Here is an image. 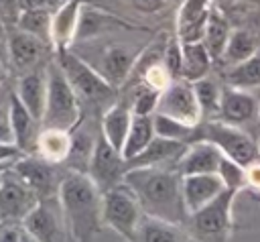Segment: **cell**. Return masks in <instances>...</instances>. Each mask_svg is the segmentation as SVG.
Returning <instances> with one entry per match:
<instances>
[{"instance_id": "1", "label": "cell", "mask_w": 260, "mask_h": 242, "mask_svg": "<svg viewBox=\"0 0 260 242\" xmlns=\"http://www.w3.org/2000/svg\"><path fill=\"white\" fill-rule=\"evenodd\" d=\"M122 181L134 191L142 211L173 224H185L187 214L181 197V175L167 167L126 169Z\"/></svg>"}, {"instance_id": "2", "label": "cell", "mask_w": 260, "mask_h": 242, "mask_svg": "<svg viewBox=\"0 0 260 242\" xmlns=\"http://www.w3.org/2000/svg\"><path fill=\"white\" fill-rule=\"evenodd\" d=\"M57 205L61 209L69 242H91L102 226V191L79 171H69L57 189Z\"/></svg>"}, {"instance_id": "3", "label": "cell", "mask_w": 260, "mask_h": 242, "mask_svg": "<svg viewBox=\"0 0 260 242\" xmlns=\"http://www.w3.org/2000/svg\"><path fill=\"white\" fill-rule=\"evenodd\" d=\"M47 96L41 118V128H57L71 132L79 124L81 104L69 85L59 63H49L47 71Z\"/></svg>"}, {"instance_id": "4", "label": "cell", "mask_w": 260, "mask_h": 242, "mask_svg": "<svg viewBox=\"0 0 260 242\" xmlns=\"http://www.w3.org/2000/svg\"><path fill=\"white\" fill-rule=\"evenodd\" d=\"M236 191L223 189L205 205L187 216L185 226L197 242H225L232 228V203Z\"/></svg>"}, {"instance_id": "5", "label": "cell", "mask_w": 260, "mask_h": 242, "mask_svg": "<svg viewBox=\"0 0 260 242\" xmlns=\"http://www.w3.org/2000/svg\"><path fill=\"white\" fill-rule=\"evenodd\" d=\"M57 63H59L61 71L65 73L69 85L73 87L77 100H83L89 104H102V102L114 98L116 87L100 71H95L87 61H83L77 53L63 47V49H59Z\"/></svg>"}, {"instance_id": "6", "label": "cell", "mask_w": 260, "mask_h": 242, "mask_svg": "<svg viewBox=\"0 0 260 242\" xmlns=\"http://www.w3.org/2000/svg\"><path fill=\"white\" fill-rule=\"evenodd\" d=\"M142 214L144 211L134 191L124 181L102 193V226L112 228L124 240L136 242V230Z\"/></svg>"}, {"instance_id": "7", "label": "cell", "mask_w": 260, "mask_h": 242, "mask_svg": "<svg viewBox=\"0 0 260 242\" xmlns=\"http://www.w3.org/2000/svg\"><path fill=\"white\" fill-rule=\"evenodd\" d=\"M199 138L213 142L223 157L232 159L244 169H250L260 163V148L256 140L246 134L240 126H232L221 120H207L203 124L199 122Z\"/></svg>"}, {"instance_id": "8", "label": "cell", "mask_w": 260, "mask_h": 242, "mask_svg": "<svg viewBox=\"0 0 260 242\" xmlns=\"http://www.w3.org/2000/svg\"><path fill=\"white\" fill-rule=\"evenodd\" d=\"M39 195L16 175L10 167L0 177V222L16 224L22 222L32 207L39 203Z\"/></svg>"}, {"instance_id": "9", "label": "cell", "mask_w": 260, "mask_h": 242, "mask_svg": "<svg viewBox=\"0 0 260 242\" xmlns=\"http://www.w3.org/2000/svg\"><path fill=\"white\" fill-rule=\"evenodd\" d=\"M154 112L171 116L191 126H197L201 122V110H199L193 85L191 81H185V79H171L160 89Z\"/></svg>"}, {"instance_id": "10", "label": "cell", "mask_w": 260, "mask_h": 242, "mask_svg": "<svg viewBox=\"0 0 260 242\" xmlns=\"http://www.w3.org/2000/svg\"><path fill=\"white\" fill-rule=\"evenodd\" d=\"M85 175L95 183V187L104 193L110 187L122 183V175H124V159L122 153L116 150L104 136L102 132L95 138L93 144V153L87 165Z\"/></svg>"}, {"instance_id": "11", "label": "cell", "mask_w": 260, "mask_h": 242, "mask_svg": "<svg viewBox=\"0 0 260 242\" xmlns=\"http://www.w3.org/2000/svg\"><path fill=\"white\" fill-rule=\"evenodd\" d=\"M55 163L45 161L43 157H28L22 155L12 163V169L16 171V175L39 195V199H53L57 197V189H59V181L53 169Z\"/></svg>"}, {"instance_id": "12", "label": "cell", "mask_w": 260, "mask_h": 242, "mask_svg": "<svg viewBox=\"0 0 260 242\" xmlns=\"http://www.w3.org/2000/svg\"><path fill=\"white\" fill-rule=\"evenodd\" d=\"M260 102L248 94V89H238L232 85H221L217 116L221 122L232 126H244L252 120H258Z\"/></svg>"}, {"instance_id": "13", "label": "cell", "mask_w": 260, "mask_h": 242, "mask_svg": "<svg viewBox=\"0 0 260 242\" xmlns=\"http://www.w3.org/2000/svg\"><path fill=\"white\" fill-rule=\"evenodd\" d=\"M22 230L37 242H69L63 216L59 218L55 214L49 199H43L32 207V211L22 220Z\"/></svg>"}, {"instance_id": "14", "label": "cell", "mask_w": 260, "mask_h": 242, "mask_svg": "<svg viewBox=\"0 0 260 242\" xmlns=\"http://www.w3.org/2000/svg\"><path fill=\"white\" fill-rule=\"evenodd\" d=\"M225 189L221 177L217 173H195V175H181V197L185 214H193L217 193Z\"/></svg>"}, {"instance_id": "15", "label": "cell", "mask_w": 260, "mask_h": 242, "mask_svg": "<svg viewBox=\"0 0 260 242\" xmlns=\"http://www.w3.org/2000/svg\"><path fill=\"white\" fill-rule=\"evenodd\" d=\"M219 161H221L219 148L213 142H209L205 138H199V140L187 144V148L183 150V155L175 163V169L179 171V175L217 173Z\"/></svg>"}, {"instance_id": "16", "label": "cell", "mask_w": 260, "mask_h": 242, "mask_svg": "<svg viewBox=\"0 0 260 242\" xmlns=\"http://www.w3.org/2000/svg\"><path fill=\"white\" fill-rule=\"evenodd\" d=\"M187 148L185 142L162 138V136H152V140L132 159L124 161V171L126 169H136V167H165L167 163H177L183 150Z\"/></svg>"}, {"instance_id": "17", "label": "cell", "mask_w": 260, "mask_h": 242, "mask_svg": "<svg viewBox=\"0 0 260 242\" xmlns=\"http://www.w3.org/2000/svg\"><path fill=\"white\" fill-rule=\"evenodd\" d=\"M6 49H8V61L18 69L28 71L43 57L47 43L14 26V31L6 39Z\"/></svg>"}, {"instance_id": "18", "label": "cell", "mask_w": 260, "mask_h": 242, "mask_svg": "<svg viewBox=\"0 0 260 242\" xmlns=\"http://www.w3.org/2000/svg\"><path fill=\"white\" fill-rule=\"evenodd\" d=\"M8 120H10V130H12V142L22 150L35 148L37 142V120L30 116V112L22 106V102L16 98L14 92L8 94ZM41 126V124H39Z\"/></svg>"}, {"instance_id": "19", "label": "cell", "mask_w": 260, "mask_h": 242, "mask_svg": "<svg viewBox=\"0 0 260 242\" xmlns=\"http://www.w3.org/2000/svg\"><path fill=\"white\" fill-rule=\"evenodd\" d=\"M211 0H185L179 18H177V35L181 43H191V41H201L209 10H211Z\"/></svg>"}, {"instance_id": "20", "label": "cell", "mask_w": 260, "mask_h": 242, "mask_svg": "<svg viewBox=\"0 0 260 242\" xmlns=\"http://www.w3.org/2000/svg\"><path fill=\"white\" fill-rule=\"evenodd\" d=\"M14 94L22 102V106L30 112V116L41 124L45 110V96H47V75L41 71H26L18 79Z\"/></svg>"}, {"instance_id": "21", "label": "cell", "mask_w": 260, "mask_h": 242, "mask_svg": "<svg viewBox=\"0 0 260 242\" xmlns=\"http://www.w3.org/2000/svg\"><path fill=\"white\" fill-rule=\"evenodd\" d=\"M79 12L81 0H67L55 10V14H51V45L63 49L67 43L73 41Z\"/></svg>"}, {"instance_id": "22", "label": "cell", "mask_w": 260, "mask_h": 242, "mask_svg": "<svg viewBox=\"0 0 260 242\" xmlns=\"http://www.w3.org/2000/svg\"><path fill=\"white\" fill-rule=\"evenodd\" d=\"M130 120H132V110L124 102L112 104L102 118V136L116 150H122V146H124V140H126V134L130 128Z\"/></svg>"}, {"instance_id": "23", "label": "cell", "mask_w": 260, "mask_h": 242, "mask_svg": "<svg viewBox=\"0 0 260 242\" xmlns=\"http://www.w3.org/2000/svg\"><path fill=\"white\" fill-rule=\"evenodd\" d=\"M211 63L213 59L201 41L181 43V79L193 83L205 77L211 69Z\"/></svg>"}, {"instance_id": "24", "label": "cell", "mask_w": 260, "mask_h": 242, "mask_svg": "<svg viewBox=\"0 0 260 242\" xmlns=\"http://www.w3.org/2000/svg\"><path fill=\"white\" fill-rule=\"evenodd\" d=\"M136 55L122 45H112L106 49L104 57H102V75L114 85L118 87L120 83H124L134 67Z\"/></svg>"}, {"instance_id": "25", "label": "cell", "mask_w": 260, "mask_h": 242, "mask_svg": "<svg viewBox=\"0 0 260 242\" xmlns=\"http://www.w3.org/2000/svg\"><path fill=\"white\" fill-rule=\"evenodd\" d=\"M136 242H187L179 224L142 214L136 230Z\"/></svg>"}, {"instance_id": "26", "label": "cell", "mask_w": 260, "mask_h": 242, "mask_svg": "<svg viewBox=\"0 0 260 242\" xmlns=\"http://www.w3.org/2000/svg\"><path fill=\"white\" fill-rule=\"evenodd\" d=\"M69 144H71V132L57 130V128H43L37 134L35 148L39 150V157L57 165L67 159Z\"/></svg>"}, {"instance_id": "27", "label": "cell", "mask_w": 260, "mask_h": 242, "mask_svg": "<svg viewBox=\"0 0 260 242\" xmlns=\"http://www.w3.org/2000/svg\"><path fill=\"white\" fill-rule=\"evenodd\" d=\"M230 33L232 31H230V24H228L225 16L215 6H211L207 22H205V28H203V35H201V43L205 45V49H207V53L211 55L213 61L221 59V53L225 49Z\"/></svg>"}, {"instance_id": "28", "label": "cell", "mask_w": 260, "mask_h": 242, "mask_svg": "<svg viewBox=\"0 0 260 242\" xmlns=\"http://www.w3.org/2000/svg\"><path fill=\"white\" fill-rule=\"evenodd\" d=\"M150 118H152V130H154L156 136L179 140V142H185V144L199 140V124L191 126V124H185L181 120H175V118L158 114V112H152Z\"/></svg>"}, {"instance_id": "29", "label": "cell", "mask_w": 260, "mask_h": 242, "mask_svg": "<svg viewBox=\"0 0 260 242\" xmlns=\"http://www.w3.org/2000/svg\"><path fill=\"white\" fill-rule=\"evenodd\" d=\"M154 136V130H152V118L150 116H138V114H132V120H130V128H128V134H126V140H124V146H122V159L128 161L132 159L134 155H138Z\"/></svg>"}, {"instance_id": "30", "label": "cell", "mask_w": 260, "mask_h": 242, "mask_svg": "<svg viewBox=\"0 0 260 242\" xmlns=\"http://www.w3.org/2000/svg\"><path fill=\"white\" fill-rule=\"evenodd\" d=\"M16 28L41 39L43 43L51 45V12L49 8H26L20 10L18 20L14 24Z\"/></svg>"}, {"instance_id": "31", "label": "cell", "mask_w": 260, "mask_h": 242, "mask_svg": "<svg viewBox=\"0 0 260 242\" xmlns=\"http://www.w3.org/2000/svg\"><path fill=\"white\" fill-rule=\"evenodd\" d=\"M225 85L238 89H250L260 85V57L254 53L252 57L232 65V69L225 73Z\"/></svg>"}, {"instance_id": "32", "label": "cell", "mask_w": 260, "mask_h": 242, "mask_svg": "<svg viewBox=\"0 0 260 242\" xmlns=\"http://www.w3.org/2000/svg\"><path fill=\"white\" fill-rule=\"evenodd\" d=\"M256 53V41L250 33L246 31H234L230 33V39L225 43V49L221 53V61L236 65Z\"/></svg>"}, {"instance_id": "33", "label": "cell", "mask_w": 260, "mask_h": 242, "mask_svg": "<svg viewBox=\"0 0 260 242\" xmlns=\"http://www.w3.org/2000/svg\"><path fill=\"white\" fill-rule=\"evenodd\" d=\"M199 110H201V120L203 116H217V108H219V94H221V85H217L211 77H201L197 81L191 83Z\"/></svg>"}, {"instance_id": "34", "label": "cell", "mask_w": 260, "mask_h": 242, "mask_svg": "<svg viewBox=\"0 0 260 242\" xmlns=\"http://www.w3.org/2000/svg\"><path fill=\"white\" fill-rule=\"evenodd\" d=\"M93 144H95V140H91L83 132L71 134L69 153H67V159L63 163H69L71 171L85 173L87 171V165H89V159H91V153H93Z\"/></svg>"}, {"instance_id": "35", "label": "cell", "mask_w": 260, "mask_h": 242, "mask_svg": "<svg viewBox=\"0 0 260 242\" xmlns=\"http://www.w3.org/2000/svg\"><path fill=\"white\" fill-rule=\"evenodd\" d=\"M217 175L221 177L225 189L240 191L242 187L248 185V169H244L242 165L234 163L232 159H228L223 155H221V161H219V167H217Z\"/></svg>"}, {"instance_id": "36", "label": "cell", "mask_w": 260, "mask_h": 242, "mask_svg": "<svg viewBox=\"0 0 260 242\" xmlns=\"http://www.w3.org/2000/svg\"><path fill=\"white\" fill-rule=\"evenodd\" d=\"M158 89L146 85V83H140V87L136 89L134 94V100H132V114H138V116H150L154 110H156V102H158Z\"/></svg>"}, {"instance_id": "37", "label": "cell", "mask_w": 260, "mask_h": 242, "mask_svg": "<svg viewBox=\"0 0 260 242\" xmlns=\"http://www.w3.org/2000/svg\"><path fill=\"white\" fill-rule=\"evenodd\" d=\"M162 65L171 79H181V41H169L162 53Z\"/></svg>"}, {"instance_id": "38", "label": "cell", "mask_w": 260, "mask_h": 242, "mask_svg": "<svg viewBox=\"0 0 260 242\" xmlns=\"http://www.w3.org/2000/svg\"><path fill=\"white\" fill-rule=\"evenodd\" d=\"M20 14V0H0V20L4 24H16Z\"/></svg>"}, {"instance_id": "39", "label": "cell", "mask_w": 260, "mask_h": 242, "mask_svg": "<svg viewBox=\"0 0 260 242\" xmlns=\"http://www.w3.org/2000/svg\"><path fill=\"white\" fill-rule=\"evenodd\" d=\"M24 153L14 144V142H0V165L4 163H14L18 157H22Z\"/></svg>"}, {"instance_id": "40", "label": "cell", "mask_w": 260, "mask_h": 242, "mask_svg": "<svg viewBox=\"0 0 260 242\" xmlns=\"http://www.w3.org/2000/svg\"><path fill=\"white\" fill-rule=\"evenodd\" d=\"M0 142H12V130L8 120V106H0Z\"/></svg>"}, {"instance_id": "41", "label": "cell", "mask_w": 260, "mask_h": 242, "mask_svg": "<svg viewBox=\"0 0 260 242\" xmlns=\"http://www.w3.org/2000/svg\"><path fill=\"white\" fill-rule=\"evenodd\" d=\"M130 2L140 12H158L165 6V0H130Z\"/></svg>"}, {"instance_id": "42", "label": "cell", "mask_w": 260, "mask_h": 242, "mask_svg": "<svg viewBox=\"0 0 260 242\" xmlns=\"http://www.w3.org/2000/svg\"><path fill=\"white\" fill-rule=\"evenodd\" d=\"M20 230L14 224H4L0 226V242H18L20 240Z\"/></svg>"}, {"instance_id": "43", "label": "cell", "mask_w": 260, "mask_h": 242, "mask_svg": "<svg viewBox=\"0 0 260 242\" xmlns=\"http://www.w3.org/2000/svg\"><path fill=\"white\" fill-rule=\"evenodd\" d=\"M51 0H20V10L26 8H49Z\"/></svg>"}, {"instance_id": "44", "label": "cell", "mask_w": 260, "mask_h": 242, "mask_svg": "<svg viewBox=\"0 0 260 242\" xmlns=\"http://www.w3.org/2000/svg\"><path fill=\"white\" fill-rule=\"evenodd\" d=\"M0 61L2 63L8 61V49H6V41L2 39V35H0Z\"/></svg>"}, {"instance_id": "45", "label": "cell", "mask_w": 260, "mask_h": 242, "mask_svg": "<svg viewBox=\"0 0 260 242\" xmlns=\"http://www.w3.org/2000/svg\"><path fill=\"white\" fill-rule=\"evenodd\" d=\"M6 77H8V69H6V63H2V61H0V87L4 85Z\"/></svg>"}, {"instance_id": "46", "label": "cell", "mask_w": 260, "mask_h": 242, "mask_svg": "<svg viewBox=\"0 0 260 242\" xmlns=\"http://www.w3.org/2000/svg\"><path fill=\"white\" fill-rule=\"evenodd\" d=\"M18 242H37L28 232H24V230H20V240Z\"/></svg>"}, {"instance_id": "47", "label": "cell", "mask_w": 260, "mask_h": 242, "mask_svg": "<svg viewBox=\"0 0 260 242\" xmlns=\"http://www.w3.org/2000/svg\"><path fill=\"white\" fill-rule=\"evenodd\" d=\"M4 98H8V94H6V92L0 87V106H4Z\"/></svg>"}, {"instance_id": "48", "label": "cell", "mask_w": 260, "mask_h": 242, "mask_svg": "<svg viewBox=\"0 0 260 242\" xmlns=\"http://www.w3.org/2000/svg\"><path fill=\"white\" fill-rule=\"evenodd\" d=\"M258 126H260V114H258Z\"/></svg>"}]
</instances>
